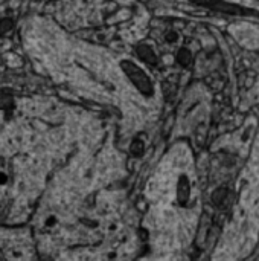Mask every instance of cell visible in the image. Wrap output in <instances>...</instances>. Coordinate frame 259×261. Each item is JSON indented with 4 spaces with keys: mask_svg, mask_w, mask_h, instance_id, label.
I'll use <instances>...</instances> for the list:
<instances>
[{
    "mask_svg": "<svg viewBox=\"0 0 259 261\" xmlns=\"http://www.w3.org/2000/svg\"><path fill=\"white\" fill-rule=\"evenodd\" d=\"M245 179L248 182V188L245 192V197H259V133L253 142V150H251V158L248 162V168L245 173Z\"/></svg>",
    "mask_w": 259,
    "mask_h": 261,
    "instance_id": "6da1fadb",
    "label": "cell"
},
{
    "mask_svg": "<svg viewBox=\"0 0 259 261\" xmlns=\"http://www.w3.org/2000/svg\"><path fill=\"white\" fill-rule=\"evenodd\" d=\"M122 66H124V71L127 72V75L131 78V81L136 84V87H137L142 93H145V95H152V86H151L149 80L146 78V75H145L142 71H139L133 63H128V61L122 63Z\"/></svg>",
    "mask_w": 259,
    "mask_h": 261,
    "instance_id": "7a4b0ae2",
    "label": "cell"
}]
</instances>
